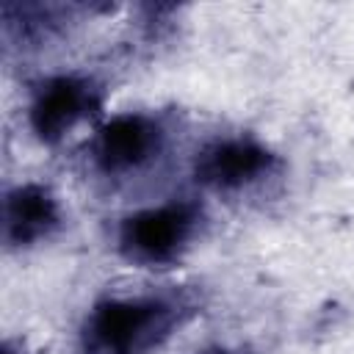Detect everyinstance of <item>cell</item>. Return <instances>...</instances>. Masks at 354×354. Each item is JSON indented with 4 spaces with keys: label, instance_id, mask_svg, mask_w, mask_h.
Listing matches in <instances>:
<instances>
[{
    "label": "cell",
    "instance_id": "cell-1",
    "mask_svg": "<svg viewBox=\"0 0 354 354\" xmlns=\"http://www.w3.org/2000/svg\"><path fill=\"white\" fill-rule=\"evenodd\" d=\"M199 310L202 296L194 288L108 293L91 304L80 324V351L152 354L169 343Z\"/></svg>",
    "mask_w": 354,
    "mask_h": 354
},
{
    "label": "cell",
    "instance_id": "cell-2",
    "mask_svg": "<svg viewBox=\"0 0 354 354\" xmlns=\"http://www.w3.org/2000/svg\"><path fill=\"white\" fill-rule=\"evenodd\" d=\"M207 224L205 205L194 196L147 205L119 218L113 243L116 252L141 268H166L180 263L202 238Z\"/></svg>",
    "mask_w": 354,
    "mask_h": 354
},
{
    "label": "cell",
    "instance_id": "cell-3",
    "mask_svg": "<svg viewBox=\"0 0 354 354\" xmlns=\"http://www.w3.org/2000/svg\"><path fill=\"white\" fill-rule=\"evenodd\" d=\"M171 147V119L152 111H122L105 119L88 138L86 155L94 174L127 183L158 169Z\"/></svg>",
    "mask_w": 354,
    "mask_h": 354
},
{
    "label": "cell",
    "instance_id": "cell-4",
    "mask_svg": "<svg viewBox=\"0 0 354 354\" xmlns=\"http://www.w3.org/2000/svg\"><path fill=\"white\" fill-rule=\"evenodd\" d=\"M282 169L285 160L279 152L252 133L207 138L191 163L196 185L224 199H241L263 191L282 177Z\"/></svg>",
    "mask_w": 354,
    "mask_h": 354
},
{
    "label": "cell",
    "instance_id": "cell-5",
    "mask_svg": "<svg viewBox=\"0 0 354 354\" xmlns=\"http://www.w3.org/2000/svg\"><path fill=\"white\" fill-rule=\"evenodd\" d=\"M105 105V83L88 72H58L39 80L28 102V127L47 144H61L75 127L97 119Z\"/></svg>",
    "mask_w": 354,
    "mask_h": 354
},
{
    "label": "cell",
    "instance_id": "cell-6",
    "mask_svg": "<svg viewBox=\"0 0 354 354\" xmlns=\"http://www.w3.org/2000/svg\"><path fill=\"white\" fill-rule=\"evenodd\" d=\"M64 227L58 194L44 183H19L3 196V243L11 252L33 249L55 238Z\"/></svg>",
    "mask_w": 354,
    "mask_h": 354
},
{
    "label": "cell",
    "instance_id": "cell-7",
    "mask_svg": "<svg viewBox=\"0 0 354 354\" xmlns=\"http://www.w3.org/2000/svg\"><path fill=\"white\" fill-rule=\"evenodd\" d=\"M91 11L75 3H17L0 6V30L6 53H39L69 36L80 17Z\"/></svg>",
    "mask_w": 354,
    "mask_h": 354
},
{
    "label": "cell",
    "instance_id": "cell-8",
    "mask_svg": "<svg viewBox=\"0 0 354 354\" xmlns=\"http://www.w3.org/2000/svg\"><path fill=\"white\" fill-rule=\"evenodd\" d=\"M196 354H246L243 348H227V346H216V348H205V351H196Z\"/></svg>",
    "mask_w": 354,
    "mask_h": 354
},
{
    "label": "cell",
    "instance_id": "cell-9",
    "mask_svg": "<svg viewBox=\"0 0 354 354\" xmlns=\"http://www.w3.org/2000/svg\"><path fill=\"white\" fill-rule=\"evenodd\" d=\"M3 354H22V346H19L17 340H11V337H8V340L3 343Z\"/></svg>",
    "mask_w": 354,
    "mask_h": 354
}]
</instances>
